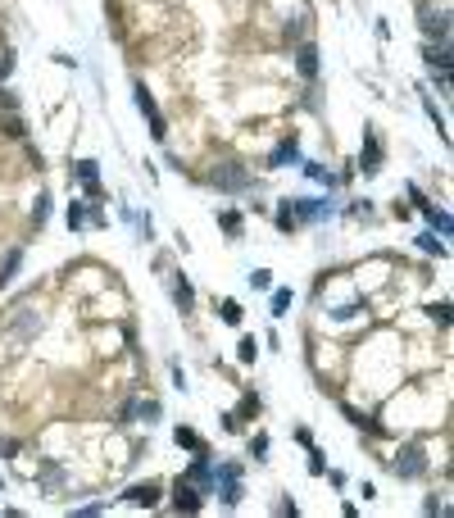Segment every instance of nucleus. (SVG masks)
Wrapping results in <instances>:
<instances>
[{"label":"nucleus","instance_id":"nucleus-23","mask_svg":"<svg viewBox=\"0 0 454 518\" xmlns=\"http://www.w3.org/2000/svg\"><path fill=\"white\" fill-rule=\"evenodd\" d=\"M218 223H223L227 237H237V232H241V214H218Z\"/></svg>","mask_w":454,"mask_h":518},{"label":"nucleus","instance_id":"nucleus-9","mask_svg":"<svg viewBox=\"0 0 454 518\" xmlns=\"http://www.w3.org/2000/svg\"><path fill=\"white\" fill-rule=\"evenodd\" d=\"M187 482H195V487H210L214 482V464L205 459V450H195V464L187 468Z\"/></svg>","mask_w":454,"mask_h":518},{"label":"nucleus","instance_id":"nucleus-7","mask_svg":"<svg viewBox=\"0 0 454 518\" xmlns=\"http://www.w3.org/2000/svg\"><path fill=\"white\" fill-rule=\"evenodd\" d=\"M128 504H141V509H155L159 504V482H137V487H128V496H123Z\"/></svg>","mask_w":454,"mask_h":518},{"label":"nucleus","instance_id":"nucleus-10","mask_svg":"<svg viewBox=\"0 0 454 518\" xmlns=\"http://www.w3.org/2000/svg\"><path fill=\"white\" fill-rule=\"evenodd\" d=\"M296 159H300V141H296V137H287L273 155H268V164H273V168H287V164H296Z\"/></svg>","mask_w":454,"mask_h":518},{"label":"nucleus","instance_id":"nucleus-19","mask_svg":"<svg viewBox=\"0 0 454 518\" xmlns=\"http://www.w3.org/2000/svg\"><path fill=\"white\" fill-rule=\"evenodd\" d=\"M445 23H450L445 14H427V19H423V28H427V32H436V36H440V41H445V32H450V28H445Z\"/></svg>","mask_w":454,"mask_h":518},{"label":"nucleus","instance_id":"nucleus-1","mask_svg":"<svg viewBox=\"0 0 454 518\" xmlns=\"http://www.w3.org/2000/svg\"><path fill=\"white\" fill-rule=\"evenodd\" d=\"M210 487L223 496V504H241V464H218Z\"/></svg>","mask_w":454,"mask_h":518},{"label":"nucleus","instance_id":"nucleus-11","mask_svg":"<svg viewBox=\"0 0 454 518\" xmlns=\"http://www.w3.org/2000/svg\"><path fill=\"white\" fill-rule=\"evenodd\" d=\"M296 68H300V78H318V51L314 46H300L296 51Z\"/></svg>","mask_w":454,"mask_h":518},{"label":"nucleus","instance_id":"nucleus-5","mask_svg":"<svg viewBox=\"0 0 454 518\" xmlns=\"http://www.w3.org/2000/svg\"><path fill=\"white\" fill-rule=\"evenodd\" d=\"M173 509H177V514H200V509H205V500H200V491H195V482H187V477H177V482H173Z\"/></svg>","mask_w":454,"mask_h":518},{"label":"nucleus","instance_id":"nucleus-8","mask_svg":"<svg viewBox=\"0 0 454 518\" xmlns=\"http://www.w3.org/2000/svg\"><path fill=\"white\" fill-rule=\"evenodd\" d=\"M363 173H382V141H377V132H363Z\"/></svg>","mask_w":454,"mask_h":518},{"label":"nucleus","instance_id":"nucleus-22","mask_svg":"<svg viewBox=\"0 0 454 518\" xmlns=\"http://www.w3.org/2000/svg\"><path fill=\"white\" fill-rule=\"evenodd\" d=\"M277 228H282V232L296 228V214H291V205H287V200H282V209H277Z\"/></svg>","mask_w":454,"mask_h":518},{"label":"nucleus","instance_id":"nucleus-20","mask_svg":"<svg viewBox=\"0 0 454 518\" xmlns=\"http://www.w3.org/2000/svg\"><path fill=\"white\" fill-rule=\"evenodd\" d=\"M291 310V291H273V318H282Z\"/></svg>","mask_w":454,"mask_h":518},{"label":"nucleus","instance_id":"nucleus-13","mask_svg":"<svg viewBox=\"0 0 454 518\" xmlns=\"http://www.w3.org/2000/svg\"><path fill=\"white\" fill-rule=\"evenodd\" d=\"M418 209L427 214V223H432L440 237H450V214H445V209H436V205H418Z\"/></svg>","mask_w":454,"mask_h":518},{"label":"nucleus","instance_id":"nucleus-27","mask_svg":"<svg viewBox=\"0 0 454 518\" xmlns=\"http://www.w3.org/2000/svg\"><path fill=\"white\" fill-rule=\"evenodd\" d=\"M241 414H259V396H245V400H241ZM241 414H237V418H241Z\"/></svg>","mask_w":454,"mask_h":518},{"label":"nucleus","instance_id":"nucleus-17","mask_svg":"<svg viewBox=\"0 0 454 518\" xmlns=\"http://www.w3.org/2000/svg\"><path fill=\"white\" fill-rule=\"evenodd\" d=\"M418 250L423 255H445V241H436V232H423V237H418Z\"/></svg>","mask_w":454,"mask_h":518},{"label":"nucleus","instance_id":"nucleus-16","mask_svg":"<svg viewBox=\"0 0 454 518\" xmlns=\"http://www.w3.org/2000/svg\"><path fill=\"white\" fill-rule=\"evenodd\" d=\"M254 355H259V341H254V337H241V345H237V360H241V364H254Z\"/></svg>","mask_w":454,"mask_h":518},{"label":"nucleus","instance_id":"nucleus-15","mask_svg":"<svg viewBox=\"0 0 454 518\" xmlns=\"http://www.w3.org/2000/svg\"><path fill=\"white\" fill-rule=\"evenodd\" d=\"M19 264H23V250H9V255H5V268H0V287H9V282H14Z\"/></svg>","mask_w":454,"mask_h":518},{"label":"nucleus","instance_id":"nucleus-24","mask_svg":"<svg viewBox=\"0 0 454 518\" xmlns=\"http://www.w3.org/2000/svg\"><path fill=\"white\" fill-rule=\"evenodd\" d=\"M223 323H232V327L241 323V305L237 300H223Z\"/></svg>","mask_w":454,"mask_h":518},{"label":"nucleus","instance_id":"nucleus-12","mask_svg":"<svg viewBox=\"0 0 454 518\" xmlns=\"http://www.w3.org/2000/svg\"><path fill=\"white\" fill-rule=\"evenodd\" d=\"M173 300L182 305V314H191V310H195V291H191V282L182 278V273H177V282H173Z\"/></svg>","mask_w":454,"mask_h":518},{"label":"nucleus","instance_id":"nucleus-25","mask_svg":"<svg viewBox=\"0 0 454 518\" xmlns=\"http://www.w3.org/2000/svg\"><path fill=\"white\" fill-rule=\"evenodd\" d=\"M250 282H254V287H273V273H268V268H254V273H250Z\"/></svg>","mask_w":454,"mask_h":518},{"label":"nucleus","instance_id":"nucleus-4","mask_svg":"<svg viewBox=\"0 0 454 518\" xmlns=\"http://www.w3.org/2000/svg\"><path fill=\"white\" fill-rule=\"evenodd\" d=\"M137 109H141V114H145V118H150V137H155V141H164V137H168V118H164V114H159V105H155V96H150V91H145V86H137Z\"/></svg>","mask_w":454,"mask_h":518},{"label":"nucleus","instance_id":"nucleus-3","mask_svg":"<svg viewBox=\"0 0 454 518\" xmlns=\"http://www.w3.org/2000/svg\"><path fill=\"white\" fill-rule=\"evenodd\" d=\"M391 473H396V477H423V473H427V454H423V446H404L396 459H391Z\"/></svg>","mask_w":454,"mask_h":518},{"label":"nucleus","instance_id":"nucleus-21","mask_svg":"<svg viewBox=\"0 0 454 518\" xmlns=\"http://www.w3.org/2000/svg\"><path fill=\"white\" fill-rule=\"evenodd\" d=\"M82 223H87V209H82L78 200H73V205H68V228H73V232H78Z\"/></svg>","mask_w":454,"mask_h":518},{"label":"nucleus","instance_id":"nucleus-18","mask_svg":"<svg viewBox=\"0 0 454 518\" xmlns=\"http://www.w3.org/2000/svg\"><path fill=\"white\" fill-rule=\"evenodd\" d=\"M173 437H177V446H187V450H205V441H200V437H195V432H191V427H177V432H173Z\"/></svg>","mask_w":454,"mask_h":518},{"label":"nucleus","instance_id":"nucleus-2","mask_svg":"<svg viewBox=\"0 0 454 518\" xmlns=\"http://www.w3.org/2000/svg\"><path fill=\"white\" fill-rule=\"evenodd\" d=\"M210 182L218 191H227V195H241V191H250V173H245L241 164H218L210 173Z\"/></svg>","mask_w":454,"mask_h":518},{"label":"nucleus","instance_id":"nucleus-28","mask_svg":"<svg viewBox=\"0 0 454 518\" xmlns=\"http://www.w3.org/2000/svg\"><path fill=\"white\" fill-rule=\"evenodd\" d=\"M46 205H51V200H46V195H41V200H36V214H32V223H36V228L46 223Z\"/></svg>","mask_w":454,"mask_h":518},{"label":"nucleus","instance_id":"nucleus-26","mask_svg":"<svg viewBox=\"0 0 454 518\" xmlns=\"http://www.w3.org/2000/svg\"><path fill=\"white\" fill-rule=\"evenodd\" d=\"M250 454H254V459H264V454H268V437H254L250 441Z\"/></svg>","mask_w":454,"mask_h":518},{"label":"nucleus","instance_id":"nucleus-29","mask_svg":"<svg viewBox=\"0 0 454 518\" xmlns=\"http://www.w3.org/2000/svg\"><path fill=\"white\" fill-rule=\"evenodd\" d=\"M9 73H14V59H9V55H0V82H5Z\"/></svg>","mask_w":454,"mask_h":518},{"label":"nucleus","instance_id":"nucleus-14","mask_svg":"<svg viewBox=\"0 0 454 518\" xmlns=\"http://www.w3.org/2000/svg\"><path fill=\"white\" fill-rule=\"evenodd\" d=\"M73 173H78L87 187H100V182H96V178H100V164H96V159H78V164H73Z\"/></svg>","mask_w":454,"mask_h":518},{"label":"nucleus","instance_id":"nucleus-6","mask_svg":"<svg viewBox=\"0 0 454 518\" xmlns=\"http://www.w3.org/2000/svg\"><path fill=\"white\" fill-rule=\"evenodd\" d=\"M291 214H296V223H314V218H327L332 214V205L327 200H287Z\"/></svg>","mask_w":454,"mask_h":518}]
</instances>
